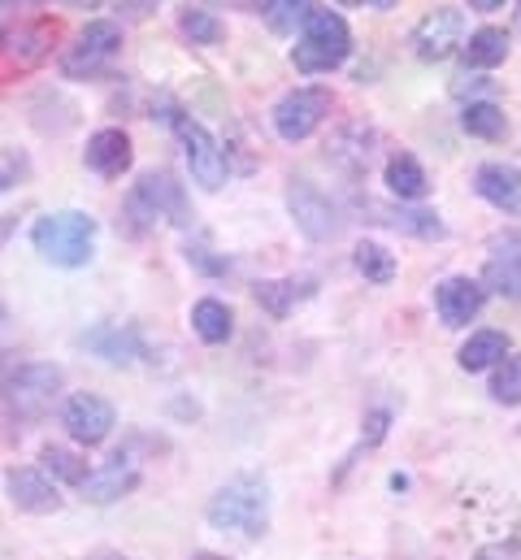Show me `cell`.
Returning <instances> with one entry per match:
<instances>
[{
  "mask_svg": "<svg viewBox=\"0 0 521 560\" xmlns=\"http://www.w3.org/2000/svg\"><path fill=\"white\" fill-rule=\"evenodd\" d=\"M209 526L257 544L269 530V482L260 474H235L231 482H222L209 500Z\"/></svg>",
  "mask_w": 521,
  "mask_h": 560,
  "instance_id": "6da1fadb",
  "label": "cell"
},
{
  "mask_svg": "<svg viewBox=\"0 0 521 560\" xmlns=\"http://www.w3.org/2000/svg\"><path fill=\"white\" fill-rule=\"evenodd\" d=\"M35 253L57 270H83L96 257V218L83 209H57L44 213L31 226Z\"/></svg>",
  "mask_w": 521,
  "mask_h": 560,
  "instance_id": "7a4b0ae2",
  "label": "cell"
},
{
  "mask_svg": "<svg viewBox=\"0 0 521 560\" xmlns=\"http://www.w3.org/2000/svg\"><path fill=\"white\" fill-rule=\"evenodd\" d=\"M348 52H352V31H348L344 13L313 4L309 18H304V26H300V39L291 48V66L300 74H326V70L344 66Z\"/></svg>",
  "mask_w": 521,
  "mask_h": 560,
  "instance_id": "3957f363",
  "label": "cell"
},
{
  "mask_svg": "<svg viewBox=\"0 0 521 560\" xmlns=\"http://www.w3.org/2000/svg\"><path fill=\"white\" fill-rule=\"evenodd\" d=\"M157 218H165L170 226H192L187 191L170 170H148L127 196L130 235H143L148 226H157Z\"/></svg>",
  "mask_w": 521,
  "mask_h": 560,
  "instance_id": "277c9868",
  "label": "cell"
},
{
  "mask_svg": "<svg viewBox=\"0 0 521 560\" xmlns=\"http://www.w3.org/2000/svg\"><path fill=\"white\" fill-rule=\"evenodd\" d=\"M61 387H66V374L53 361H18V365H4L0 374L4 405L26 421L48 418L53 405L61 400Z\"/></svg>",
  "mask_w": 521,
  "mask_h": 560,
  "instance_id": "5b68a950",
  "label": "cell"
},
{
  "mask_svg": "<svg viewBox=\"0 0 521 560\" xmlns=\"http://www.w3.org/2000/svg\"><path fill=\"white\" fill-rule=\"evenodd\" d=\"M165 122L174 127V136H178V143H183V156H187L192 183H200L205 191H218V187L227 183V174H231L222 143L213 140L196 118H187L183 109H170V114H165Z\"/></svg>",
  "mask_w": 521,
  "mask_h": 560,
  "instance_id": "8992f818",
  "label": "cell"
},
{
  "mask_svg": "<svg viewBox=\"0 0 521 560\" xmlns=\"http://www.w3.org/2000/svg\"><path fill=\"white\" fill-rule=\"evenodd\" d=\"M118 52H123V26H118L114 18H96V22H88V26L74 35V44L61 52V74H66V79H92V74H101Z\"/></svg>",
  "mask_w": 521,
  "mask_h": 560,
  "instance_id": "52a82bcc",
  "label": "cell"
},
{
  "mask_svg": "<svg viewBox=\"0 0 521 560\" xmlns=\"http://www.w3.org/2000/svg\"><path fill=\"white\" fill-rule=\"evenodd\" d=\"M331 92L326 88H296V92H287L278 105H274V131H278V140L287 143H300L309 140L326 118H331Z\"/></svg>",
  "mask_w": 521,
  "mask_h": 560,
  "instance_id": "ba28073f",
  "label": "cell"
},
{
  "mask_svg": "<svg viewBox=\"0 0 521 560\" xmlns=\"http://www.w3.org/2000/svg\"><path fill=\"white\" fill-rule=\"evenodd\" d=\"M287 209H291V222L300 226L304 240L322 244V240H335L339 235V209L331 205V196L317 183L291 178L287 183Z\"/></svg>",
  "mask_w": 521,
  "mask_h": 560,
  "instance_id": "9c48e42d",
  "label": "cell"
},
{
  "mask_svg": "<svg viewBox=\"0 0 521 560\" xmlns=\"http://www.w3.org/2000/svg\"><path fill=\"white\" fill-rule=\"evenodd\" d=\"M61 425H66V434H70L74 443L96 447V443H105V439L114 434L118 413H114V405H109L105 396H96V392H74V396L61 405Z\"/></svg>",
  "mask_w": 521,
  "mask_h": 560,
  "instance_id": "30bf717a",
  "label": "cell"
},
{
  "mask_svg": "<svg viewBox=\"0 0 521 560\" xmlns=\"http://www.w3.org/2000/svg\"><path fill=\"white\" fill-rule=\"evenodd\" d=\"M413 52L421 61H448L452 52L465 48V13L461 9H430L417 26H413Z\"/></svg>",
  "mask_w": 521,
  "mask_h": 560,
  "instance_id": "8fae6325",
  "label": "cell"
},
{
  "mask_svg": "<svg viewBox=\"0 0 521 560\" xmlns=\"http://www.w3.org/2000/svg\"><path fill=\"white\" fill-rule=\"evenodd\" d=\"M4 495L18 513H35V517H48L61 509V495H57V482L44 474V469H31V465H13L4 474Z\"/></svg>",
  "mask_w": 521,
  "mask_h": 560,
  "instance_id": "7c38bea8",
  "label": "cell"
},
{
  "mask_svg": "<svg viewBox=\"0 0 521 560\" xmlns=\"http://www.w3.org/2000/svg\"><path fill=\"white\" fill-rule=\"evenodd\" d=\"M53 39H57V22L53 18H31V22H18L0 35V52L9 57V66L31 70L53 52Z\"/></svg>",
  "mask_w": 521,
  "mask_h": 560,
  "instance_id": "4fadbf2b",
  "label": "cell"
},
{
  "mask_svg": "<svg viewBox=\"0 0 521 560\" xmlns=\"http://www.w3.org/2000/svg\"><path fill=\"white\" fill-rule=\"evenodd\" d=\"M487 304V287L478 279H465V275H452L435 287V308L443 317V326H470Z\"/></svg>",
  "mask_w": 521,
  "mask_h": 560,
  "instance_id": "5bb4252c",
  "label": "cell"
},
{
  "mask_svg": "<svg viewBox=\"0 0 521 560\" xmlns=\"http://www.w3.org/2000/svg\"><path fill=\"white\" fill-rule=\"evenodd\" d=\"M83 348L96 352V357L109 361V365H135V361L148 357L143 335H139L135 326H123V322H101V326H92V330L83 335Z\"/></svg>",
  "mask_w": 521,
  "mask_h": 560,
  "instance_id": "9a60e30c",
  "label": "cell"
},
{
  "mask_svg": "<svg viewBox=\"0 0 521 560\" xmlns=\"http://www.w3.org/2000/svg\"><path fill=\"white\" fill-rule=\"evenodd\" d=\"M474 191H478L491 209H500V213H509V218H521V170L518 165H509V161H483L478 174H474Z\"/></svg>",
  "mask_w": 521,
  "mask_h": 560,
  "instance_id": "2e32d148",
  "label": "cell"
},
{
  "mask_svg": "<svg viewBox=\"0 0 521 560\" xmlns=\"http://www.w3.org/2000/svg\"><path fill=\"white\" fill-rule=\"evenodd\" d=\"M135 487H139V465L130 460L127 452H118V456H109L101 469H92L79 491H83L88 504H114V500L130 495Z\"/></svg>",
  "mask_w": 521,
  "mask_h": 560,
  "instance_id": "e0dca14e",
  "label": "cell"
},
{
  "mask_svg": "<svg viewBox=\"0 0 521 560\" xmlns=\"http://www.w3.org/2000/svg\"><path fill=\"white\" fill-rule=\"evenodd\" d=\"M83 161H88V170H96L101 178H123L130 170V161H135V148H130V136L123 127H105V131H96L88 148H83Z\"/></svg>",
  "mask_w": 521,
  "mask_h": 560,
  "instance_id": "ac0fdd59",
  "label": "cell"
},
{
  "mask_svg": "<svg viewBox=\"0 0 521 560\" xmlns=\"http://www.w3.org/2000/svg\"><path fill=\"white\" fill-rule=\"evenodd\" d=\"M366 209L374 213V222H383V226L400 231V235H413V240H443V222H439V213H430V209L374 205V200H366Z\"/></svg>",
  "mask_w": 521,
  "mask_h": 560,
  "instance_id": "d6986e66",
  "label": "cell"
},
{
  "mask_svg": "<svg viewBox=\"0 0 521 560\" xmlns=\"http://www.w3.org/2000/svg\"><path fill=\"white\" fill-rule=\"evenodd\" d=\"M509 335L505 330H474L465 343H461V352H456V361H461V370H470V374H483V370H496L505 357H509Z\"/></svg>",
  "mask_w": 521,
  "mask_h": 560,
  "instance_id": "ffe728a7",
  "label": "cell"
},
{
  "mask_svg": "<svg viewBox=\"0 0 521 560\" xmlns=\"http://www.w3.org/2000/svg\"><path fill=\"white\" fill-rule=\"evenodd\" d=\"M383 183H387L391 196H400V200H421L430 191V178H426L421 161L408 156V152H391L387 170H383Z\"/></svg>",
  "mask_w": 521,
  "mask_h": 560,
  "instance_id": "44dd1931",
  "label": "cell"
},
{
  "mask_svg": "<svg viewBox=\"0 0 521 560\" xmlns=\"http://www.w3.org/2000/svg\"><path fill=\"white\" fill-rule=\"evenodd\" d=\"M461 57H465V70H491V66H500V61L509 57V31H500V26H478V31L465 39Z\"/></svg>",
  "mask_w": 521,
  "mask_h": 560,
  "instance_id": "7402d4cb",
  "label": "cell"
},
{
  "mask_svg": "<svg viewBox=\"0 0 521 560\" xmlns=\"http://www.w3.org/2000/svg\"><path fill=\"white\" fill-rule=\"evenodd\" d=\"M257 304L269 317H287L304 295H313V279H269L253 287Z\"/></svg>",
  "mask_w": 521,
  "mask_h": 560,
  "instance_id": "603a6c76",
  "label": "cell"
},
{
  "mask_svg": "<svg viewBox=\"0 0 521 560\" xmlns=\"http://www.w3.org/2000/svg\"><path fill=\"white\" fill-rule=\"evenodd\" d=\"M192 330L205 339V343H227L235 335V313L222 304V300H196L192 304Z\"/></svg>",
  "mask_w": 521,
  "mask_h": 560,
  "instance_id": "cb8c5ba5",
  "label": "cell"
},
{
  "mask_svg": "<svg viewBox=\"0 0 521 560\" xmlns=\"http://www.w3.org/2000/svg\"><path fill=\"white\" fill-rule=\"evenodd\" d=\"M39 469L53 478V482H66V487H83L88 482V460L74 452V447H61V443H44L39 447Z\"/></svg>",
  "mask_w": 521,
  "mask_h": 560,
  "instance_id": "d4e9b609",
  "label": "cell"
},
{
  "mask_svg": "<svg viewBox=\"0 0 521 560\" xmlns=\"http://www.w3.org/2000/svg\"><path fill=\"white\" fill-rule=\"evenodd\" d=\"M461 127H465V136L491 140V143L509 136V118H505V109H500L496 101H470V105L461 109Z\"/></svg>",
  "mask_w": 521,
  "mask_h": 560,
  "instance_id": "484cf974",
  "label": "cell"
},
{
  "mask_svg": "<svg viewBox=\"0 0 521 560\" xmlns=\"http://www.w3.org/2000/svg\"><path fill=\"white\" fill-rule=\"evenodd\" d=\"M483 287H491L505 300H521V248H500L483 270Z\"/></svg>",
  "mask_w": 521,
  "mask_h": 560,
  "instance_id": "4316f807",
  "label": "cell"
},
{
  "mask_svg": "<svg viewBox=\"0 0 521 560\" xmlns=\"http://www.w3.org/2000/svg\"><path fill=\"white\" fill-rule=\"evenodd\" d=\"M178 31L192 39V44H200V48H213V44H222L227 39V22L213 13V9H178Z\"/></svg>",
  "mask_w": 521,
  "mask_h": 560,
  "instance_id": "83f0119b",
  "label": "cell"
},
{
  "mask_svg": "<svg viewBox=\"0 0 521 560\" xmlns=\"http://www.w3.org/2000/svg\"><path fill=\"white\" fill-rule=\"evenodd\" d=\"M352 266H357V275L366 282H379V287H387L395 279V257H391L383 244H374V240H361L357 248H352Z\"/></svg>",
  "mask_w": 521,
  "mask_h": 560,
  "instance_id": "f1b7e54d",
  "label": "cell"
},
{
  "mask_svg": "<svg viewBox=\"0 0 521 560\" xmlns=\"http://www.w3.org/2000/svg\"><path fill=\"white\" fill-rule=\"evenodd\" d=\"M309 9H313V4H304V0H274V4H260V18L269 22V31H278V35H296V31L304 26Z\"/></svg>",
  "mask_w": 521,
  "mask_h": 560,
  "instance_id": "f546056e",
  "label": "cell"
},
{
  "mask_svg": "<svg viewBox=\"0 0 521 560\" xmlns=\"http://www.w3.org/2000/svg\"><path fill=\"white\" fill-rule=\"evenodd\" d=\"M491 396L500 405H521V357H505L491 374Z\"/></svg>",
  "mask_w": 521,
  "mask_h": 560,
  "instance_id": "4dcf8cb0",
  "label": "cell"
},
{
  "mask_svg": "<svg viewBox=\"0 0 521 560\" xmlns=\"http://www.w3.org/2000/svg\"><path fill=\"white\" fill-rule=\"evenodd\" d=\"M187 261L205 275H227V257H213V248L200 240V244H187Z\"/></svg>",
  "mask_w": 521,
  "mask_h": 560,
  "instance_id": "1f68e13d",
  "label": "cell"
},
{
  "mask_svg": "<svg viewBox=\"0 0 521 560\" xmlns=\"http://www.w3.org/2000/svg\"><path fill=\"white\" fill-rule=\"evenodd\" d=\"M474 560H521V544H513V539H505V544H487V548H478V557Z\"/></svg>",
  "mask_w": 521,
  "mask_h": 560,
  "instance_id": "d6a6232c",
  "label": "cell"
},
{
  "mask_svg": "<svg viewBox=\"0 0 521 560\" xmlns=\"http://www.w3.org/2000/svg\"><path fill=\"white\" fill-rule=\"evenodd\" d=\"M470 9H474V13H496V9H505V4H500V0H470Z\"/></svg>",
  "mask_w": 521,
  "mask_h": 560,
  "instance_id": "836d02e7",
  "label": "cell"
},
{
  "mask_svg": "<svg viewBox=\"0 0 521 560\" xmlns=\"http://www.w3.org/2000/svg\"><path fill=\"white\" fill-rule=\"evenodd\" d=\"M13 231H18V213H9V218H0V244H4V240H9Z\"/></svg>",
  "mask_w": 521,
  "mask_h": 560,
  "instance_id": "e575fe53",
  "label": "cell"
},
{
  "mask_svg": "<svg viewBox=\"0 0 521 560\" xmlns=\"http://www.w3.org/2000/svg\"><path fill=\"white\" fill-rule=\"evenodd\" d=\"M4 339H9V308L0 304V343H4Z\"/></svg>",
  "mask_w": 521,
  "mask_h": 560,
  "instance_id": "d590c367",
  "label": "cell"
},
{
  "mask_svg": "<svg viewBox=\"0 0 521 560\" xmlns=\"http://www.w3.org/2000/svg\"><path fill=\"white\" fill-rule=\"evenodd\" d=\"M192 560H231V557H222V552H196Z\"/></svg>",
  "mask_w": 521,
  "mask_h": 560,
  "instance_id": "8d00e7d4",
  "label": "cell"
},
{
  "mask_svg": "<svg viewBox=\"0 0 521 560\" xmlns=\"http://www.w3.org/2000/svg\"><path fill=\"white\" fill-rule=\"evenodd\" d=\"M9 187H13V178H9V174H4V170H0V196H4V191H9Z\"/></svg>",
  "mask_w": 521,
  "mask_h": 560,
  "instance_id": "74e56055",
  "label": "cell"
},
{
  "mask_svg": "<svg viewBox=\"0 0 521 560\" xmlns=\"http://www.w3.org/2000/svg\"><path fill=\"white\" fill-rule=\"evenodd\" d=\"M518 26H521V4H518Z\"/></svg>",
  "mask_w": 521,
  "mask_h": 560,
  "instance_id": "f35d334b",
  "label": "cell"
}]
</instances>
